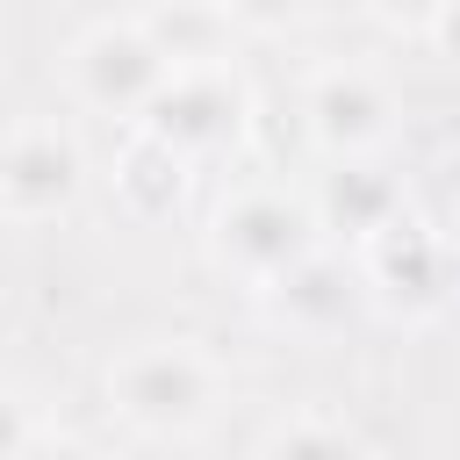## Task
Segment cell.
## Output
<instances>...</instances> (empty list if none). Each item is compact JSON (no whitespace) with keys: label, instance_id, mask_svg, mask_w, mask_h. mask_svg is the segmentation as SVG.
I'll use <instances>...</instances> for the list:
<instances>
[{"label":"cell","instance_id":"cell-12","mask_svg":"<svg viewBox=\"0 0 460 460\" xmlns=\"http://www.w3.org/2000/svg\"><path fill=\"white\" fill-rule=\"evenodd\" d=\"M252 460H367V438H359L352 424H338V417L302 410V417H280V424L259 438Z\"/></svg>","mask_w":460,"mask_h":460},{"label":"cell","instance_id":"cell-17","mask_svg":"<svg viewBox=\"0 0 460 460\" xmlns=\"http://www.w3.org/2000/svg\"><path fill=\"white\" fill-rule=\"evenodd\" d=\"M431 43H446V50H460V0H453V7H446V14L431 22Z\"/></svg>","mask_w":460,"mask_h":460},{"label":"cell","instance_id":"cell-4","mask_svg":"<svg viewBox=\"0 0 460 460\" xmlns=\"http://www.w3.org/2000/svg\"><path fill=\"white\" fill-rule=\"evenodd\" d=\"M65 79H72V93H79L86 108L122 115V122L137 129L144 108L158 101V86L172 79V65H165V50L144 36V22L129 14V22H101V29H86V36L72 43V58H65Z\"/></svg>","mask_w":460,"mask_h":460},{"label":"cell","instance_id":"cell-8","mask_svg":"<svg viewBox=\"0 0 460 460\" xmlns=\"http://www.w3.org/2000/svg\"><path fill=\"white\" fill-rule=\"evenodd\" d=\"M259 295H266V309H273L288 331L323 338V331H338V323L359 309V295H367V288H359V280H352V273H345V266L316 244L302 266H288V273H280L273 288H259Z\"/></svg>","mask_w":460,"mask_h":460},{"label":"cell","instance_id":"cell-9","mask_svg":"<svg viewBox=\"0 0 460 460\" xmlns=\"http://www.w3.org/2000/svg\"><path fill=\"white\" fill-rule=\"evenodd\" d=\"M309 208H316V230H345L352 244H367L374 230H388L402 216V187L367 158H338V172H323Z\"/></svg>","mask_w":460,"mask_h":460},{"label":"cell","instance_id":"cell-1","mask_svg":"<svg viewBox=\"0 0 460 460\" xmlns=\"http://www.w3.org/2000/svg\"><path fill=\"white\" fill-rule=\"evenodd\" d=\"M223 402V367L194 338H137L108 359V410L137 438H194Z\"/></svg>","mask_w":460,"mask_h":460},{"label":"cell","instance_id":"cell-3","mask_svg":"<svg viewBox=\"0 0 460 460\" xmlns=\"http://www.w3.org/2000/svg\"><path fill=\"white\" fill-rule=\"evenodd\" d=\"M244 122H252V86H244V72L223 58V65H180V72L158 86V101L144 108L137 129H151L165 151H180V158L194 165V158L237 144Z\"/></svg>","mask_w":460,"mask_h":460},{"label":"cell","instance_id":"cell-11","mask_svg":"<svg viewBox=\"0 0 460 460\" xmlns=\"http://www.w3.org/2000/svg\"><path fill=\"white\" fill-rule=\"evenodd\" d=\"M115 187H122V201H129L137 216H165V208L180 201V187H187V158L165 151L151 129H129V151H122V165H115Z\"/></svg>","mask_w":460,"mask_h":460},{"label":"cell","instance_id":"cell-2","mask_svg":"<svg viewBox=\"0 0 460 460\" xmlns=\"http://www.w3.org/2000/svg\"><path fill=\"white\" fill-rule=\"evenodd\" d=\"M323 244L316 230V208L295 201L288 187H244L216 208V230H208V252L223 273L252 280V288H273L288 266H302L309 252Z\"/></svg>","mask_w":460,"mask_h":460},{"label":"cell","instance_id":"cell-15","mask_svg":"<svg viewBox=\"0 0 460 460\" xmlns=\"http://www.w3.org/2000/svg\"><path fill=\"white\" fill-rule=\"evenodd\" d=\"M29 438H36V417H29V402H22L14 388H0V460H14Z\"/></svg>","mask_w":460,"mask_h":460},{"label":"cell","instance_id":"cell-6","mask_svg":"<svg viewBox=\"0 0 460 460\" xmlns=\"http://www.w3.org/2000/svg\"><path fill=\"white\" fill-rule=\"evenodd\" d=\"M302 115H309L316 151H331V158H367V151H381L388 129H395V93H388V79L367 72V65H323V72L309 79V93H302Z\"/></svg>","mask_w":460,"mask_h":460},{"label":"cell","instance_id":"cell-16","mask_svg":"<svg viewBox=\"0 0 460 460\" xmlns=\"http://www.w3.org/2000/svg\"><path fill=\"white\" fill-rule=\"evenodd\" d=\"M14 460H93V453H86L79 438H65V431H36V438H29Z\"/></svg>","mask_w":460,"mask_h":460},{"label":"cell","instance_id":"cell-5","mask_svg":"<svg viewBox=\"0 0 460 460\" xmlns=\"http://www.w3.org/2000/svg\"><path fill=\"white\" fill-rule=\"evenodd\" d=\"M86 187V151L72 129L58 122H14L0 137V216L14 223H43L65 216Z\"/></svg>","mask_w":460,"mask_h":460},{"label":"cell","instance_id":"cell-10","mask_svg":"<svg viewBox=\"0 0 460 460\" xmlns=\"http://www.w3.org/2000/svg\"><path fill=\"white\" fill-rule=\"evenodd\" d=\"M144 36L165 50V65H223L230 58V14L223 0H151L144 14Z\"/></svg>","mask_w":460,"mask_h":460},{"label":"cell","instance_id":"cell-7","mask_svg":"<svg viewBox=\"0 0 460 460\" xmlns=\"http://www.w3.org/2000/svg\"><path fill=\"white\" fill-rule=\"evenodd\" d=\"M446 273H453L446 237L431 223H417L410 208L359 244V288L381 295V302H395V309H410V316H424V309L446 302Z\"/></svg>","mask_w":460,"mask_h":460},{"label":"cell","instance_id":"cell-18","mask_svg":"<svg viewBox=\"0 0 460 460\" xmlns=\"http://www.w3.org/2000/svg\"><path fill=\"white\" fill-rule=\"evenodd\" d=\"M438 187H446V201H453V208H460V144H453V151H446V165H438Z\"/></svg>","mask_w":460,"mask_h":460},{"label":"cell","instance_id":"cell-13","mask_svg":"<svg viewBox=\"0 0 460 460\" xmlns=\"http://www.w3.org/2000/svg\"><path fill=\"white\" fill-rule=\"evenodd\" d=\"M230 29H252V36H288L316 14V0H223Z\"/></svg>","mask_w":460,"mask_h":460},{"label":"cell","instance_id":"cell-14","mask_svg":"<svg viewBox=\"0 0 460 460\" xmlns=\"http://www.w3.org/2000/svg\"><path fill=\"white\" fill-rule=\"evenodd\" d=\"M388 29H410V36H431V22L453 7V0H367Z\"/></svg>","mask_w":460,"mask_h":460}]
</instances>
